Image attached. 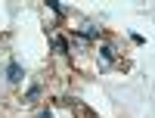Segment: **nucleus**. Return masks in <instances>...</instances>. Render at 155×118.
Returning <instances> with one entry per match:
<instances>
[{
	"mask_svg": "<svg viewBox=\"0 0 155 118\" xmlns=\"http://www.w3.org/2000/svg\"><path fill=\"white\" fill-rule=\"evenodd\" d=\"M6 78H9L12 84H16V81H22V65H19V62H9V69H6Z\"/></svg>",
	"mask_w": 155,
	"mask_h": 118,
	"instance_id": "nucleus-1",
	"label": "nucleus"
},
{
	"mask_svg": "<svg viewBox=\"0 0 155 118\" xmlns=\"http://www.w3.org/2000/svg\"><path fill=\"white\" fill-rule=\"evenodd\" d=\"M37 93H41V84H31V87H28V93H25V103L37 99Z\"/></svg>",
	"mask_w": 155,
	"mask_h": 118,
	"instance_id": "nucleus-2",
	"label": "nucleus"
},
{
	"mask_svg": "<svg viewBox=\"0 0 155 118\" xmlns=\"http://www.w3.org/2000/svg\"><path fill=\"white\" fill-rule=\"evenodd\" d=\"M99 56H102V62H112V59H115V50H112V47H102Z\"/></svg>",
	"mask_w": 155,
	"mask_h": 118,
	"instance_id": "nucleus-3",
	"label": "nucleus"
},
{
	"mask_svg": "<svg viewBox=\"0 0 155 118\" xmlns=\"http://www.w3.org/2000/svg\"><path fill=\"white\" fill-rule=\"evenodd\" d=\"M53 47L59 50V53H65V50H68V44H65V37H56V41H53Z\"/></svg>",
	"mask_w": 155,
	"mask_h": 118,
	"instance_id": "nucleus-4",
	"label": "nucleus"
},
{
	"mask_svg": "<svg viewBox=\"0 0 155 118\" xmlns=\"http://www.w3.org/2000/svg\"><path fill=\"white\" fill-rule=\"evenodd\" d=\"M81 37H87V41H93V37H99V28H93V25H90V28L81 34Z\"/></svg>",
	"mask_w": 155,
	"mask_h": 118,
	"instance_id": "nucleus-5",
	"label": "nucleus"
},
{
	"mask_svg": "<svg viewBox=\"0 0 155 118\" xmlns=\"http://www.w3.org/2000/svg\"><path fill=\"white\" fill-rule=\"evenodd\" d=\"M47 6H50V9H53V12H56V16H62V12H65V9H62V3H56V0H50V3H47Z\"/></svg>",
	"mask_w": 155,
	"mask_h": 118,
	"instance_id": "nucleus-6",
	"label": "nucleus"
},
{
	"mask_svg": "<svg viewBox=\"0 0 155 118\" xmlns=\"http://www.w3.org/2000/svg\"><path fill=\"white\" fill-rule=\"evenodd\" d=\"M37 118H53V115H50V112H47V109H44V112H41V115H37Z\"/></svg>",
	"mask_w": 155,
	"mask_h": 118,
	"instance_id": "nucleus-7",
	"label": "nucleus"
}]
</instances>
